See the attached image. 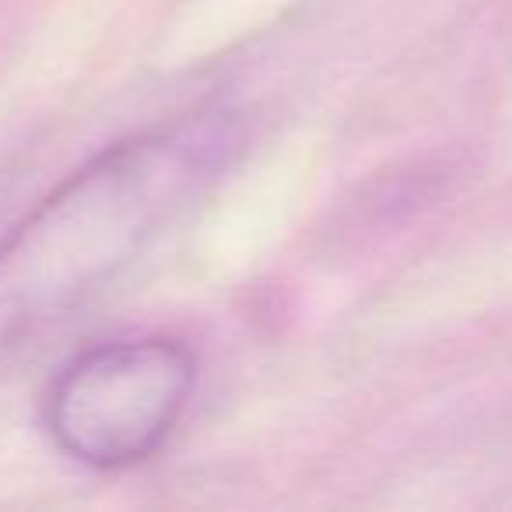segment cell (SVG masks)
<instances>
[{
	"label": "cell",
	"instance_id": "1",
	"mask_svg": "<svg viewBox=\"0 0 512 512\" xmlns=\"http://www.w3.org/2000/svg\"><path fill=\"white\" fill-rule=\"evenodd\" d=\"M239 151L232 116L106 148L0 242V355L106 285Z\"/></svg>",
	"mask_w": 512,
	"mask_h": 512
},
{
	"label": "cell",
	"instance_id": "2",
	"mask_svg": "<svg viewBox=\"0 0 512 512\" xmlns=\"http://www.w3.org/2000/svg\"><path fill=\"white\" fill-rule=\"evenodd\" d=\"M197 390V355L176 337H123L60 369L46 397V428L64 456L92 470H123L162 449Z\"/></svg>",
	"mask_w": 512,
	"mask_h": 512
}]
</instances>
